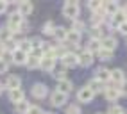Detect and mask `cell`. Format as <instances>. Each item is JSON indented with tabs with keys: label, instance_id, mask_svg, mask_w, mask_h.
Listing matches in <instances>:
<instances>
[{
	"label": "cell",
	"instance_id": "6da1fadb",
	"mask_svg": "<svg viewBox=\"0 0 127 114\" xmlns=\"http://www.w3.org/2000/svg\"><path fill=\"white\" fill-rule=\"evenodd\" d=\"M63 14L66 16V18H70V20H75L79 16V5H77V2H68L63 7Z\"/></svg>",
	"mask_w": 127,
	"mask_h": 114
},
{
	"label": "cell",
	"instance_id": "7a4b0ae2",
	"mask_svg": "<svg viewBox=\"0 0 127 114\" xmlns=\"http://www.w3.org/2000/svg\"><path fill=\"white\" fill-rule=\"evenodd\" d=\"M22 21H23V18L18 13H11L9 14V20H7V29H9L11 32L13 30H18V27L22 25Z\"/></svg>",
	"mask_w": 127,
	"mask_h": 114
},
{
	"label": "cell",
	"instance_id": "ab89813d",
	"mask_svg": "<svg viewBox=\"0 0 127 114\" xmlns=\"http://www.w3.org/2000/svg\"><path fill=\"white\" fill-rule=\"evenodd\" d=\"M124 14H125V16H127V5H125V9H124Z\"/></svg>",
	"mask_w": 127,
	"mask_h": 114
},
{
	"label": "cell",
	"instance_id": "d4e9b609",
	"mask_svg": "<svg viewBox=\"0 0 127 114\" xmlns=\"http://www.w3.org/2000/svg\"><path fill=\"white\" fill-rule=\"evenodd\" d=\"M39 61H41V59H38V57H34V55H31V57H27V62H25V64H27L31 70H34V68L39 66Z\"/></svg>",
	"mask_w": 127,
	"mask_h": 114
},
{
	"label": "cell",
	"instance_id": "5bb4252c",
	"mask_svg": "<svg viewBox=\"0 0 127 114\" xmlns=\"http://www.w3.org/2000/svg\"><path fill=\"white\" fill-rule=\"evenodd\" d=\"M109 78H111L116 86H120V84H124V71L122 70H111L109 71Z\"/></svg>",
	"mask_w": 127,
	"mask_h": 114
},
{
	"label": "cell",
	"instance_id": "7bdbcfd3",
	"mask_svg": "<svg viewBox=\"0 0 127 114\" xmlns=\"http://www.w3.org/2000/svg\"><path fill=\"white\" fill-rule=\"evenodd\" d=\"M68 2H77V0H68Z\"/></svg>",
	"mask_w": 127,
	"mask_h": 114
},
{
	"label": "cell",
	"instance_id": "3957f363",
	"mask_svg": "<svg viewBox=\"0 0 127 114\" xmlns=\"http://www.w3.org/2000/svg\"><path fill=\"white\" fill-rule=\"evenodd\" d=\"M93 96H95V93H93L88 86H86V87H81V89H79V93H77V98H79V102H82V103L91 102V100H93Z\"/></svg>",
	"mask_w": 127,
	"mask_h": 114
},
{
	"label": "cell",
	"instance_id": "f1b7e54d",
	"mask_svg": "<svg viewBox=\"0 0 127 114\" xmlns=\"http://www.w3.org/2000/svg\"><path fill=\"white\" fill-rule=\"evenodd\" d=\"M18 50H22V52H25V54H27L29 50H32V48H31V43L27 41V39H23V41H20V48H18Z\"/></svg>",
	"mask_w": 127,
	"mask_h": 114
},
{
	"label": "cell",
	"instance_id": "d590c367",
	"mask_svg": "<svg viewBox=\"0 0 127 114\" xmlns=\"http://www.w3.org/2000/svg\"><path fill=\"white\" fill-rule=\"evenodd\" d=\"M118 29H120V32H122L124 36H127V21H124V23H122V25L118 27Z\"/></svg>",
	"mask_w": 127,
	"mask_h": 114
},
{
	"label": "cell",
	"instance_id": "9a60e30c",
	"mask_svg": "<svg viewBox=\"0 0 127 114\" xmlns=\"http://www.w3.org/2000/svg\"><path fill=\"white\" fill-rule=\"evenodd\" d=\"M104 93H106V98L109 102H115L118 96H120V91H118V86H113V87H106L104 89Z\"/></svg>",
	"mask_w": 127,
	"mask_h": 114
},
{
	"label": "cell",
	"instance_id": "484cf974",
	"mask_svg": "<svg viewBox=\"0 0 127 114\" xmlns=\"http://www.w3.org/2000/svg\"><path fill=\"white\" fill-rule=\"evenodd\" d=\"M100 50V39H91L90 45H88V52H98Z\"/></svg>",
	"mask_w": 127,
	"mask_h": 114
},
{
	"label": "cell",
	"instance_id": "ffe728a7",
	"mask_svg": "<svg viewBox=\"0 0 127 114\" xmlns=\"http://www.w3.org/2000/svg\"><path fill=\"white\" fill-rule=\"evenodd\" d=\"M88 87L91 89L93 93H100V91H102V89H106V87L102 86V82H100V80H97V78H93L91 82L88 84Z\"/></svg>",
	"mask_w": 127,
	"mask_h": 114
},
{
	"label": "cell",
	"instance_id": "f6af8a7d",
	"mask_svg": "<svg viewBox=\"0 0 127 114\" xmlns=\"http://www.w3.org/2000/svg\"><path fill=\"white\" fill-rule=\"evenodd\" d=\"M102 2H107V0H102Z\"/></svg>",
	"mask_w": 127,
	"mask_h": 114
},
{
	"label": "cell",
	"instance_id": "44dd1931",
	"mask_svg": "<svg viewBox=\"0 0 127 114\" xmlns=\"http://www.w3.org/2000/svg\"><path fill=\"white\" fill-rule=\"evenodd\" d=\"M104 11H106L109 16H113V14L118 11V5H116V2H111V0H107V2H106V7H104Z\"/></svg>",
	"mask_w": 127,
	"mask_h": 114
},
{
	"label": "cell",
	"instance_id": "277c9868",
	"mask_svg": "<svg viewBox=\"0 0 127 114\" xmlns=\"http://www.w3.org/2000/svg\"><path fill=\"white\" fill-rule=\"evenodd\" d=\"M116 39L111 38V36H107V38H102L100 39V48H104V50H109V52H113L115 48H116Z\"/></svg>",
	"mask_w": 127,
	"mask_h": 114
},
{
	"label": "cell",
	"instance_id": "30bf717a",
	"mask_svg": "<svg viewBox=\"0 0 127 114\" xmlns=\"http://www.w3.org/2000/svg\"><path fill=\"white\" fill-rule=\"evenodd\" d=\"M9 100L13 103H18L22 100H25V93H23V89L18 87V89H13V91H9Z\"/></svg>",
	"mask_w": 127,
	"mask_h": 114
},
{
	"label": "cell",
	"instance_id": "60d3db41",
	"mask_svg": "<svg viewBox=\"0 0 127 114\" xmlns=\"http://www.w3.org/2000/svg\"><path fill=\"white\" fill-rule=\"evenodd\" d=\"M2 89H4V87H2V84H0V95H2Z\"/></svg>",
	"mask_w": 127,
	"mask_h": 114
},
{
	"label": "cell",
	"instance_id": "e575fe53",
	"mask_svg": "<svg viewBox=\"0 0 127 114\" xmlns=\"http://www.w3.org/2000/svg\"><path fill=\"white\" fill-rule=\"evenodd\" d=\"M7 68H9V64H7L4 59H0V73H5V71H7Z\"/></svg>",
	"mask_w": 127,
	"mask_h": 114
},
{
	"label": "cell",
	"instance_id": "7402d4cb",
	"mask_svg": "<svg viewBox=\"0 0 127 114\" xmlns=\"http://www.w3.org/2000/svg\"><path fill=\"white\" fill-rule=\"evenodd\" d=\"M97 80H100V82H104V80H109V70H106V68L97 70Z\"/></svg>",
	"mask_w": 127,
	"mask_h": 114
},
{
	"label": "cell",
	"instance_id": "cb8c5ba5",
	"mask_svg": "<svg viewBox=\"0 0 127 114\" xmlns=\"http://www.w3.org/2000/svg\"><path fill=\"white\" fill-rule=\"evenodd\" d=\"M66 32H68V30H66L64 27H56L54 36H56L57 39H61V41H64V39H66Z\"/></svg>",
	"mask_w": 127,
	"mask_h": 114
},
{
	"label": "cell",
	"instance_id": "d6a6232c",
	"mask_svg": "<svg viewBox=\"0 0 127 114\" xmlns=\"http://www.w3.org/2000/svg\"><path fill=\"white\" fill-rule=\"evenodd\" d=\"M84 25H82V23L81 21H77V20H75L73 23H72V30H77V32H81V29H82Z\"/></svg>",
	"mask_w": 127,
	"mask_h": 114
},
{
	"label": "cell",
	"instance_id": "4dcf8cb0",
	"mask_svg": "<svg viewBox=\"0 0 127 114\" xmlns=\"http://www.w3.org/2000/svg\"><path fill=\"white\" fill-rule=\"evenodd\" d=\"M109 114H124V109L120 105H111V109H109Z\"/></svg>",
	"mask_w": 127,
	"mask_h": 114
},
{
	"label": "cell",
	"instance_id": "83f0119b",
	"mask_svg": "<svg viewBox=\"0 0 127 114\" xmlns=\"http://www.w3.org/2000/svg\"><path fill=\"white\" fill-rule=\"evenodd\" d=\"M54 30H56V25L52 21H47L43 25V32H45V34H54Z\"/></svg>",
	"mask_w": 127,
	"mask_h": 114
},
{
	"label": "cell",
	"instance_id": "4fadbf2b",
	"mask_svg": "<svg viewBox=\"0 0 127 114\" xmlns=\"http://www.w3.org/2000/svg\"><path fill=\"white\" fill-rule=\"evenodd\" d=\"M54 64H56V59H50V57H41V61H39V66L43 71H52Z\"/></svg>",
	"mask_w": 127,
	"mask_h": 114
},
{
	"label": "cell",
	"instance_id": "7c38bea8",
	"mask_svg": "<svg viewBox=\"0 0 127 114\" xmlns=\"http://www.w3.org/2000/svg\"><path fill=\"white\" fill-rule=\"evenodd\" d=\"M125 18H127V16L124 14V11H116V13L111 16V27H120L124 21H127Z\"/></svg>",
	"mask_w": 127,
	"mask_h": 114
},
{
	"label": "cell",
	"instance_id": "74e56055",
	"mask_svg": "<svg viewBox=\"0 0 127 114\" xmlns=\"http://www.w3.org/2000/svg\"><path fill=\"white\" fill-rule=\"evenodd\" d=\"M120 95H127V84H122V87H118Z\"/></svg>",
	"mask_w": 127,
	"mask_h": 114
},
{
	"label": "cell",
	"instance_id": "ba28073f",
	"mask_svg": "<svg viewBox=\"0 0 127 114\" xmlns=\"http://www.w3.org/2000/svg\"><path fill=\"white\" fill-rule=\"evenodd\" d=\"M20 84H22V80H20V77H16V75H9V77L5 78V87L9 89V91H13V89H18Z\"/></svg>",
	"mask_w": 127,
	"mask_h": 114
},
{
	"label": "cell",
	"instance_id": "b9f144b4",
	"mask_svg": "<svg viewBox=\"0 0 127 114\" xmlns=\"http://www.w3.org/2000/svg\"><path fill=\"white\" fill-rule=\"evenodd\" d=\"M18 2H29V0H18Z\"/></svg>",
	"mask_w": 127,
	"mask_h": 114
},
{
	"label": "cell",
	"instance_id": "d6986e66",
	"mask_svg": "<svg viewBox=\"0 0 127 114\" xmlns=\"http://www.w3.org/2000/svg\"><path fill=\"white\" fill-rule=\"evenodd\" d=\"M64 41H70V43H73V45H77L79 41H81V32H77V30H68L66 32V39Z\"/></svg>",
	"mask_w": 127,
	"mask_h": 114
},
{
	"label": "cell",
	"instance_id": "836d02e7",
	"mask_svg": "<svg viewBox=\"0 0 127 114\" xmlns=\"http://www.w3.org/2000/svg\"><path fill=\"white\" fill-rule=\"evenodd\" d=\"M52 75H54V78H57V80H64V78H66V75H64V71H63V70L52 73Z\"/></svg>",
	"mask_w": 127,
	"mask_h": 114
},
{
	"label": "cell",
	"instance_id": "8d00e7d4",
	"mask_svg": "<svg viewBox=\"0 0 127 114\" xmlns=\"http://www.w3.org/2000/svg\"><path fill=\"white\" fill-rule=\"evenodd\" d=\"M5 9H7V4L4 2V0H0V14L5 13Z\"/></svg>",
	"mask_w": 127,
	"mask_h": 114
},
{
	"label": "cell",
	"instance_id": "8fae6325",
	"mask_svg": "<svg viewBox=\"0 0 127 114\" xmlns=\"http://www.w3.org/2000/svg\"><path fill=\"white\" fill-rule=\"evenodd\" d=\"M91 62H93V54H90L88 50L77 55V64H81V66H90Z\"/></svg>",
	"mask_w": 127,
	"mask_h": 114
},
{
	"label": "cell",
	"instance_id": "e0dca14e",
	"mask_svg": "<svg viewBox=\"0 0 127 114\" xmlns=\"http://www.w3.org/2000/svg\"><path fill=\"white\" fill-rule=\"evenodd\" d=\"M63 64L64 66H75V64H77V55L73 52H66L63 55Z\"/></svg>",
	"mask_w": 127,
	"mask_h": 114
},
{
	"label": "cell",
	"instance_id": "8992f818",
	"mask_svg": "<svg viewBox=\"0 0 127 114\" xmlns=\"http://www.w3.org/2000/svg\"><path fill=\"white\" fill-rule=\"evenodd\" d=\"M64 102H66V95L59 93V91L52 93V96H50V103H52L54 107H61V105H64Z\"/></svg>",
	"mask_w": 127,
	"mask_h": 114
},
{
	"label": "cell",
	"instance_id": "603a6c76",
	"mask_svg": "<svg viewBox=\"0 0 127 114\" xmlns=\"http://www.w3.org/2000/svg\"><path fill=\"white\" fill-rule=\"evenodd\" d=\"M102 4H104L102 0H90V2H88V7H90L91 11H95V13H97V11L102 9Z\"/></svg>",
	"mask_w": 127,
	"mask_h": 114
},
{
	"label": "cell",
	"instance_id": "ee69618b",
	"mask_svg": "<svg viewBox=\"0 0 127 114\" xmlns=\"http://www.w3.org/2000/svg\"><path fill=\"white\" fill-rule=\"evenodd\" d=\"M43 114H52V112H43Z\"/></svg>",
	"mask_w": 127,
	"mask_h": 114
},
{
	"label": "cell",
	"instance_id": "9c48e42d",
	"mask_svg": "<svg viewBox=\"0 0 127 114\" xmlns=\"http://www.w3.org/2000/svg\"><path fill=\"white\" fill-rule=\"evenodd\" d=\"M73 89V84H72V80L68 78H64V80H59V84H57V91L59 93H63V95H68L70 91Z\"/></svg>",
	"mask_w": 127,
	"mask_h": 114
},
{
	"label": "cell",
	"instance_id": "1f68e13d",
	"mask_svg": "<svg viewBox=\"0 0 127 114\" xmlns=\"http://www.w3.org/2000/svg\"><path fill=\"white\" fill-rule=\"evenodd\" d=\"M27 114H43V111H41V107H38V105H31Z\"/></svg>",
	"mask_w": 127,
	"mask_h": 114
},
{
	"label": "cell",
	"instance_id": "f35d334b",
	"mask_svg": "<svg viewBox=\"0 0 127 114\" xmlns=\"http://www.w3.org/2000/svg\"><path fill=\"white\" fill-rule=\"evenodd\" d=\"M4 2H5V4H11V2H14V0H4Z\"/></svg>",
	"mask_w": 127,
	"mask_h": 114
},
{
	"label": "cell",
	"instance_id": "52a82bcc",
	"mask_svg": "<svg viewBox=\"0 0 127 114\" xmlns=\"http://www.w3.org/2000/svg\"><path fill=\"white\" fill-rule=\"evenodd\" d=\"M11 61H13L14 64H25V62H27V54L16 48V50L11 54Z\"/></svg>",
	"mask_w": 127,
	"mask_h": 114
},
{
	"label": "cell",
	"instance_id": "f546056e",
	"mask_svg": "<svg viewBox=\"0 0 127 114\" xmlns=\"http://www.w3.org/2000/svg\"><path fill=\"white\" fill-rule=\"evenodd\" d=\"M66 114H81L79 105H70V107L66 109Z\"/></svg>",
	"mask_w": 127,
	"mask_h": 114
},
{
	"label": "cell",
	"instance_id": "ac0fdd59",
	"mask_svg": "<svg viewBox=\"0 0 127 114\" xmlns=\"http://www.w3.org/2000/svg\"><path fill=\"white\" fill-rule=\"evenodd\" d=\"M29 109H31V103L25 102V100H22V102H18V103H14V112H16V114H27Z\"/></svg>",
	"mask_w": 127,
	"mask_h": 114
},
{
	"label": "cell",
	"instance_id": "2e32d148",
	"mask_svg": "<svg viewBox=\"0 0 127 114\" xmlns=\"http://www.w3.org/2000/svg\"><path fill=\"white\" fill-rule=\"evenodd\" d=\"M16 13H18L22 18H23V16H29V14L32 13V4H31V2H20L18 11H16Z\"/></svg>",
	"mask_w": 127,
	"mask_h": 114
},
{
	"label": "cell",
	"instance_id": "4316f807",
	"mask_svg": "<svg viewBox=\"0 0 127 114\" xmlns=\"http://www.w3.org/2000/svg\"><path fill=\"white\" fill-rule=\"evenodd\" d=\"M98 57H100L102 61H109V59L113 57V52H109V50H104V48H100V50H98Z\"/></svg>",
	"mask_w": 127,
	"mask_h": 114
},
{
	"label": "cell",
	"instance_id": "5b68a950",
	"mask_svg": "<svg viewBox=\"0 0 127 114\" xmlns=\"http://www.w3.org/2000/svg\"><path fill=\"white\" fill-rule=\"evenodd\" d=\"M48 93V87L45 84H34L32 86V96L34 98H45Z\"/></svg>",
	"mask_w": 127,
	"mask_h": 114
}]
</instances>
